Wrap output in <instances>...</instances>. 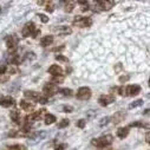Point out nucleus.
I'll return each mask as SVG.
<instances>
[{
	"mask_svg": "<svg viewBox=\"0 0 150 150\" xmlns=\"http://www.w3.org/2000/svg\"><path fill=\"white\" fill-rule=\"evenodd\" d=\"M72 71V69L71 67H69V69H66V72H67V74H70V72Z\"/></svg>",
	"mask_w": 150,
	"mask_h": 150,
	"instance_id": "obj_51",
	"label": "nucleus"
},
{
	"mask_svg": "<svg viewBox=\"0 0 150 150\" xmlns=\"http://www.w3.org/2000/svg\"><path fill=\"white\" fill-rule=\"evenodd\" d=\"M96 5L99 11H109L115 6V1H97Z\"/></svg>",
	"mask_w": 150,
	"mask_h": 150,
	"instance_id": "obj_10",
	"label": "nucleus"
},
{
	"mask_svg": "<svg viewBox=\"0 0 150 150\" xmlns=\"http://www.w3.org/2000/svg\"><path fill=\"white\" fill-rule=\"evenodd\" d=\"M21 135H26V134H30V131H31V124L28 123V122H26V124L21 128Z\"/></svg>",
	"mask_w": 150,
	"mask_h": 150,
	"instance_id": "obj_28",
	"label": "nucleus"
},
{
	"mask_svg": "<svg viewBox=\"0 0 150 150\" xmlns=\"http://www.w3.org/2000/svg\"><path fill=\"white\" fill-rule=\"evenodd\" d=\"M59 92L63 95V96H67V97H71L73 95V91L71 89H67V88H64V89H60Z\"/></svg>",
	"mask_w": 150,
	"mask_h": 150,
	"instance_id": "obj_25",
	"label": "nucleus"
},
{
	"mask_svg": "<svg viewBox=\"0 0 150 150\" xmlns=\"http://www.w3.org/2000/svg\"><path fill=\"white\" fill-rule=\"evenodd\" d=\"M54 58H56V60H58V62H62V63H69V58L65 57V56H63V54H56Z\"/></svg>",
	"mask_w": 150,
	"mask_h": 150,
	"instance_id": "obj_31",
	"label": "nucleus"
},
{
	"mask_svg": "<svg viewBox=\"0 0 150 150\" xmlns=\"http://www.w3.org/2000/svg\"><path fill=\"white\" fill-rule=\"evenodd\" d=\"M45 10L47 11V12H53V5H52V1H46V7H45Z\"/></svg>",
	"mask_w": 150,
	"mask_h": 150,
	"instance_id": "obj_34",
	"label": "nucleus"
},
{
	"mask_svg": "<svg viewBox=\"0 0 150 150\" xmlns=\"http://www.w3.org/2000/svg\"><path fill=\"white\" fill-rule=\"evenodd\" d=\"M24 96H25L26 98L32 99V100H37V99L39 98L40 93H39V92H35V91H30V90H26V91H24Z\"/></svg>",
	"mask_w": 150,
	"mask_h": 150,
	"instance_id": "obj_17",
	"label": "nucleus"
},
{
	"mask_svg": "<svg viewBox=\"0 0 150 150\" xmlns=\"http://www.w3.org/2000/svg\"><path fill=\"white\" fill-rule=\"evenodd\" d=\"M49 73L52 74V77L53 76H63V69L58 65H51L49 67Z\"/></svg>",
	"mask_w": 150,
	"mask_h": 150,
	"instance_id": "obj_13",
	"label": "nucleus"
},
{
	"mask_svg": "<svg viewBox=\"0 0 150 150\" xmlns=\"http://www.w3.org/2000/svg\"><path fill=\"white\" fill-rule=\"evenodd\" d=\"M98 150H112L110 146H105V148H99Z\"/></svg>",
	"mask_w": 150,
	"mask_h": 150,
	"instance_id": "obj_50",
	"label": "nucleus"
},
{
	"mask_svg": "<svg viewBox=\"0 0 150 150\" xmlns=\"http://www.w3.org/2000/svg\"><path fill=\"white\" fill-rule=\"evenodd\" d=\"M56 121H57V118H56V116L52 115V114H47V115L45 116V124H46V125H51V124H53Z\"/></svg>",
	"mask_w": 150,
	"mask_h": 150,
	"instance_id": "obj_20",
	"label": "nucleus"
},
{
	"mask_svg": "<svg viewBox=\"0 0 150 150\" xmlns=\"http://www.w3.org/2000/svg\"><path fill=\"white\" fill-rule=\"evenodd\" d=\"M109 121H110V117H103V118L100 120V122H99V127L106 125V124L109 123Z\"/></svg>",
	"mask_w": 150,
	"mask_h": 150,
	"instance_id": "obj_36",
	"label": "nucleus"
},
{
	"mask_svg": "<svg viewBox=\"0 0 150 150\" xmlns=\"http://www.w3.org/2000/svg\"><path fill=\"white\" fill-rule=\"evenodd\" d=\"M45 136H46V132H37V134H34L33 136H31V138L34 139V141H39V139L44 138Z\"/></svg>",
	"mask_w": 150,
	"mask_h": 150,
	"instance_id": "obj_29",
	"label": "nucleus"
},
{
	"mask_svg": "<svg viewBox=\"0 0 150 150\" xmlns=\"http://www.w3.org/2000/svg\"><path fill=\"white\" fill-rule=\"evenodd\" d=\"M120 70H122V64H121V63H118V64L115 66V71H117V72H118Z\"/></svg>",
	"mask_w": 150,
	"mask_h": 150,
	"instance_id": "obj_47",
	"label": "nucleus"
},
{
	"mask_svg": "<svg viewBox=\"0 0 150 150\" xmlns=\"http://www.w3.org/2000/svg\"><path fill=\"white\" fill-rule=\"evenodd\" d=\"M0 12H1V7H0Z\"/></svg>",
	"mask_w": 150,
	"mask_h": 150,
	"instance_id": "obj_53",
	"label": "nucleus"
},
{
	"mask_svg": "<svg viewBox=\"0 0 150 150\" xmlns=\"http://www.w3.org/2000/svg\"><path fill=\"white\" fill-rule=\"evenodd\" d=\"M6 72H7V73H11V74H16V73H18V69H14L13 66L6 67Z\"/></svg>",
	"mask_w": 150,
	"mask_h": 150,
	"instance_id": "obj_38",
	"label": "nucleus"
},
{
	"mask_svg": "<svg viewBox=\"0 0 150 150\" xmlns=\"http://www.w3.org/2000/svg\"><path fill=\"white\" fill-rule=\"evenodd\" d=\"M14 104H16V102L12 97H1L0 98V106H3V108H11Z\"/></svg>",
	"mask_w": 150,
	"mask_h": 150,
	"instance_id": "obj_12",
	"label": "nucleus"
},
{
	"mask_svg": "<svg viewBox=\"0 0 150 150\" xmlns=\"http://www.w3.org/2000/svg\"><path fill=\"white\" fill-rule=\"evenodd\" d=\"M35 30H37V28H35V24H34L33 21H28V23H26V24L24 25L23 31H21V34H23L24 38H26V37L32 35Z\"/></svg>",
	"mask_w": 150,
	"mask_h": 150,
	"instance_id": "obj_6",
	"label": "nucleus"
},
{
	"mask_svg": "<svg viewBox=\"0 0 150 150\" xmlns=\"http://www.w3.org/2000/svg\"><path fill=\"white\" fill-rule=\"evenodd\" d=\"M10 63L13 64V65H19V64L21 63V58H20V56L14 53V54L12 56V58L10 59Z\"/></svg>",
	"mask_w": 150,
	"mask_h": 150,
	"instance_id": "obj_22",
	"label": "nucleus"
},
{
	"mask_svg": "<svg viewBox=\"0 0 150 150\" xmlns=\"http://www.w3.org/2000/svg\"><path fill=\"white\" fill-rule=\"evenodd\" d=\"M73 25L79 27H90L92 25V19L90 17H77L73 20Z\"/></svg>",
	"mask_w": 150,
	"mask_h": 150,
	"instance_id": "obj_2",
	"label": "nucleus"
},
{
	"mask_svg": "<svg viewBox=\"0 0 150 150\" xmlns=\"http://www.w3.org/2000/svg\"><path fill=\"white\" fill-rule=\"evenodd\" d=\"M77 4L82 7V11H88V10L90 8V5H89L88 1H78Z\"/></svg>",
	"mask_w": 150,
	"mask_h": 150,
	"instance_id": "obj_32",
	"label": "nucleus"
},
{
	"mask_svg": "<svg viewBox=\"0 0 150 150\" xmlns=\"http://www.w3.org/2000/svg\"><path fill=\"white\" fill-rule=\"evenodd\" d=\"M18 43H19V37L17 34H12V35H8L6 38V45H7V49L11 50V51H16L17 47H18Z\"/></svg>",
	"mask_w": 150,
	"mask_h": 150,
	"instance_id": "obj_3",
	"label": "nucleus"
},
{
	"mask_svg": "<svg viewBox=\"0 0 150 150\" xmlns=\"http://www.w3.org/2000/svg\"><path fill=\"white\" fill-rule=\"evenodd\" d=\"M64 82V76H53L52 78H51V83H53V84H62Z\"/></svg>",
	"mask_w": 150,
	"mask_h": 150,
	"instance_id": "obj_23",
	"label": "nucleus"
},
{
	"mask_svg": "<svg viewBox=\"0 0 150 150\" xmlns=\"http://www.w3.org/2000/svg\"><path fill=\"white\" fill-rule=\"evenodd\" d=\"M38 17H39V19L42 20V23H44V24H46V23L49 21V17H46V16L43 14V13H39Z\"/></svg>",
	"mask_w": 150,
	"mask_h": 150,
	"instance_id": "obj_37",
	"label": "nucleus"
},
{
	"mask_svg": "<svg viewBox=\"0 0 150 150\" xmlns=\"http://www.w3.org/2000/svg\"><path fill=\"white\" fill-rule=\"evenodd\" d=\"M112 102H115V96L112 93H110V95H102L98 98V103H99L100 106H108Z\"/></svg>",
	"mask_w": 150,
	"mask_h": 150,
	"instance_id": "obj_7",
	"label": "nucleus"
},
{
	"mask_svg": "<svg viewBox=\"0 0 150 150\" xmlns=\"http://www.w3.org/2000/svg\"><path fill=\"white\" fill-rule=\"evenodd\" d=\"M34 58H35L34 52H27V53L25 54V59H26V60H32V59H34Z\"/></svg>",
	"mask_w": 150,
	"mask_h": 150,
	"instance_id": "obj_35",
	"label": "nucleus"
},
{
	"mask_svg": "<svg viewBox=\"0 0 150 150\" xmlns=\"http://www.w3.org/2000/svg\"><path fill=\"white\" fill-rule=\"evenodd\" d=\"M149 114V109H145L144 110V115H148Z\"/></svg>",
	"mask_w": 150,
	"mask_h": 150,
	"instance_id": "obj_52",
	"label": "nucleus"
},
{
	"mask_svg": "<svg viewBox=\"0 0 150 150\" xmlns=\"http://www.w3.org/2000/svg\"><path fill=\"white\" fill-rule=\"evenodd\" d=\"M19 134L16 131V130H12V131H10V134H8V136L10 137H16V136H18Z\"/></svg>",
	"mask_w": 150,
	"mask_h": 150,
	"instance_id": "obj_46",
	"label": "nucleus"
},
{
	"mask_svg": "<svg viewBox=\"0 0 150 150\" xmlns=\"http://www.w3.org/2000/svg\"><path fill=\"white\" fill-rule=\"evenodd\" d=\"M53 31L57 32L60 35H67V34L72 33V28L70 26H65V25H62V26H58V27H53Z\"/></svg>",
	"mask_w": 150,
	"mask_h": 150,
	"instance_id": "obj_11",
	"label": "nucleus"
},
{
	"mask_svg": "<svg viewBox=\"0 0 150 150\" xmlns=\"http://www.w3.org/2000/svg\"><path fill=\"white\" fill-rule=\"evenodd\" d=\"M91 95H92V92H91V89H90V88H88V86H82V88L78 89L76 96H77V98L81 99V100H88V99L91 97Z\"/></svg>",
	"mask_w": 150,
	"mask_h": 150,
	"instance_id": "obj_5",
	"label": "nucleus"
},
{
	"mask_svg": "<svg viewBox=\"0 0 150 150\" xmlns=\"http://www.w3.org/2000/svg\"><path fill=\"white\" fill-rule=\"evenodd\" d=\"M62 50H64V46H59V47H54V49H52V51H62Z\"/></svg>",
	"mask_w": 150,
	"mask_h": 150,
	"instance_id": "obj_48",
	"label": "nucleus"
},
{
	"mask_svg": "<svg viewBox=\"0 0 150 150\" xmlns=\"http://www.w3.org/2000/svg\"><path fill=\"white\" fill-rule=\"evenodd\" d=\"M124 118H125V112H123V111H118V112H116V114L114 115V117H112V122H114L115 124H118V123H121L122 121H124Z\"/></svg>",
	"mask_w": 150,
	"mask_h": 150,
	"instance_id": "obj_16",
	"label": "nucleus"
},
{
	"mask_svg": "<svg viewBox=\"0 0 150 150\" xmlns=\"http://www.w3.org/2000/svg\"><path fill=\"white\" fill-rule=\"evenodd\" d=\"M66 148H67V144H66V143H62V144L57 145V146L54 148V150H65Z\"/></svg>",
	"mask_w": 150,
	"mask_h": 150,
	"instance_id": "obj_42",
	"label": "nucleus"
},
{
	"mask_svg": "<svg viewBox=\"0 0 150 150\" xmlns=\"http://www.w3.org/2000/svg\"><path fill=\"white\" fill-rule=\"evenodd\" d=\"M47 100H49V99H47V97L42 96V95L39 96V98H38V99H37V102L40 103V104H46V103H47Z\"/></svg>",
	"mask_w": 150,
	"mask_h": 150,
	"instance_id": "obj_33",
	"label": "nucleus"
},
{
	"mask_svg": "<svg viewBox=\"0 0 150 150\" xmlns=\"http://www.w3.org/2000/svg\"><path fill=\"white\" fill-rule=\"evenodd\" d=\"M143 99H138V100H135L132 103H130L129 105V109H135V108H138V106H142L143 105Z\"/></svg>",
	"mask_w": 150,
	"mask_h": 150,
	"instance_id": "obj_26",
	"label": "nucleus"
},
{
	"mask_svg": "<svg viewBox=\"0 0 150 150\" xmlns=\"http://www.w3.org/2000/svg\"><path fill=\"white\" fill-rule=\"evenodd\" d=\"M19 105H20V108L24 111H32L35 108V104L34 103H31V102H27V100H20Z\"/></svg>",
	"mask_w": 150,
	"mask_h": 150,
	"instance_id": "obj_14",
	"label": "nucleus"
},
{
	"mask_svg": "<svg viewBox=\"0 0 150 150\" xmlns=\"http://www.w3.org/2000/svg\"><path fill=\"white\" fill-rule=\"evenodd\" d=\"M6 67L7 66H0V76H1V74H4V73H6Z\"/></svg>",
	"mask_w": 150,
	"mask_h": 150,
	"instance_id": "obj_45",
	"label": "nucleus"
},
{
	"mask_svg": "<svg viewBox=\"0 0 150 150\" xmlns=\"http://www.w3.org/2000/svg\"><path fill=\"white\" fill-rule=\"evenodd\" d=\"M45 109H42V110H39V111H35V112H32L31 115H28L27 117H26V122H34V121H39L40 118H42V116L45 114Z\"/></svg>",
	"mask_w": 150,
	"mask_h": 150,
	"instance_id": "obj_9",
	"label": "nucleus"
},
{
	"mask_svg": "<svg viewBox=\"0 0 150 150\" xmlns=\"http://www.w3.org/2000/svg\"><path fill=\"white\" fill-rule=\"evenodd\" d=\"M72 111H73V108L71 105H64L63 106V112H66V114L69 112L70 114V112H72Z\"/></svg>",
	"mask_w": 150,
	"mask_h": 150,
	"instance_id": "obj_40",
	"label": "nucleus"
},
{
	"mask_svg": "<svg viewBox=\"0 0 150 150\" xmlns=\"http://www.w3.org/2000/svg\"><path fill=\"white\" fill-rule=\"evenodd\" d=\"M85 124H86V121H85V120H79V121H77V123H76V125H77L78 128H81V129H83V128L85 127Z\"/></svg>",
	"mask_w": 150,
	"mask_h": 150,
	"instance_id": "obj_39",
	"label": "nucleus"
},
{
	"mask_svg": "<svg viewBox=\"0 0 150 150\" xmlns=\"http://www.w3.org/2000/svg\"><path fill=\"white\" fill-rule=\"evenodd\" d=\"M149 138H150V135H149V132H146V135H145V142H146V143H149V142H150V139H149Z\"/></svg>",
	"mask_w": 150,
	"mask_h": 150,
	"instance_id": "obj_49",
	"label": "nucleus"
},
{
	"mask_svg": "<svg viewBox=\"0 0 150 150\" xmlns=\"http://www.w3.org/2000/svg\"><path fill=\"white\" fill-rule=\"evenodd\" d=\"M43 92H44V96L45 97H52V96H54L58 92V88H57L56 84H53V83L50 82V83H47V84L44 85Z\"/></svg>",
	"mask_w": 150,
	"mask_h": 150,
	"instance_id": "obj_4",
	"label": "nucleus"
},
{
	"mask_svg": "<svg viewBox=\"0 0 150 150\" xmlns=\"http://www.w3.org/2000/svg\"><path fill=\"white\" fill-rule=\"evenodd\" d=\"M10 117H11V120L16 123V124H20L21 123V117H20V114H19V111L18 110H12L11 112H10Z\"/></svg>",
	"mask_w": 150,
	"mask_h": 150,
	"instance_id": "obj_15",
	"label": "nucleus"
},
{
	"mask_svg": "<svg viewBox=\"0 0 150 150\" xmlns=\"http://www.w3.org/2000/svg\"><path fill=\"white\" fill-rule=\"evenodd\" d=\"M117 90H118V93H120L121 96H125V86H121V88H118Z\"/></svg>",
	"mask_w": 150,
	"mask_h": 150,
	"instance_id": "obj_43",
	"label": "nucleus"
},
{
	"mask_svg": "<svg viewBox=\"0 0 150 150\" xmlns=\"http://www.w3.org/2000/svg\"><path fill=\"white\" fill-rule=\"evenodd\" d=\"M129 79H130L129 74H124V76H121V77H120V82H121V83H127Z\"/></svg>",
	"mask_w": 150,
	"mask_h": 150,
	"instance_id": "obj_41",
	"label": "nucleus"
},
{
	"mask_svg": "<svg viewBox=\"0 0 150 150\" xmlns=\"http://www.w3.org/2000/svg\"><path fill=\"white\" fill-rule=\"evenodd\" d=\"M52 43H53V35H45V37H43L42 40H40V45L43 47H46V46L51 45Z\"/></svg>",
	"mask_w": 150,
	"mask_h": 150,
	"instance_id": "obj_18",
	"label": "nucleus"
},
{
	"mask_svg": "<svg viewBox=\"0 0 150 150\" xmlns=\"http://www.w3.org/2000/svg\"><path fill=\"white\" fill-rule=\"evenodd\" d=\"M5 150H26V148L23 145V144H13L11 146H8L7 149Z\"/></svg>",
	"mask_w": 150,
	"mask_h": 150,
	"instance_id": "obj_27",
	"label": "nucleus"
},
{
	"mask_svg": "<svg viewBox=\"0 0 150 150\" xmlns=\"http://www.w3.org/2000/svg\"><path fill=\"white\" fill-rule=\"evenodd\" d=\"M39 34H40V30H35V31L33 32V34H32V38H34V39H35Z\"/></svg>",
	"mask_w": 150,
	"mask_h": 150,
	"instance_id": "obj_44",
	"label": "nucleus"
},
{
	"mask_svg": "<svg viewBox=\"0 0 150 150\" xmlns=\"http://www.w3.org/2000/svg\"><path fill=\"white\" fill-rule=\"evenodd\" d=\"M70 124V121L69 120H62L59 123H58V129H64V128H67Z\"/></svg>",
	"mask_w": 150,
	"mask_h": 150,
	"instance_id": "obj_30",
	"label": "nucleus"
},
{
	"mask_svg": "<svg viewBox=\"0 0 150 150\" xmlns=\"http://www.w3.org/2000/svg\"><path fill=\"white\" fill-rule=\"evenodd\" d=\"M139 92H141V86L137 85V84L125 86V96H131V97H134V96H137Z\"/></svg>",
	"mask_w": 150,
	"mask_h": 150,
	"instance_id": "obj_8",
	"label": "nucleus"
},
{
	"mask_svg": "<svg viewBox=\"0 0 150 150\" xmlns=\"http://www.w3.org/2000/svg\"><path fill=\"white\" fill-rule=\"evenodd\" d=\"M129 127H131V128H146V129L149 128V125L143 123V122H132V123H130Z\"/></svg>",
	"mask_w": 150,
	"mask_h": 150,
	"instance_id": "obj_24",
	"label": "nucleus"
},
{
	"mask_svg": "<svg viewBox=\"0 0 150 150\" xmlns=\"http://www.w3.org/2000/svg\"><path fill=\"white\" fill-rule=\"evenodd\" d=\"M74 5H76V1H65V12L71 13L74 8Z\"/></svg>",
	"mask_w": 150,
	"mask_h": 150,
	"instance_id": "obj_21",
	"label": "nucleus"
},
{
	"mask_svg": "<svg viewBox=\"0 0 150 150\" xmlns=\"http://www.w3.org/2000/svg\"><path fill=\"white\" fill-rule=\"evenodd\" d=\"M116 135H117V137H118V138L124 139V138L129 135V128H120V129L117 130Z\"/></svg>",
	"mask_w": 150,
	"mask_h": 150,
	"instance_id": "obj_19",
	"label": "nucleus"
},
{
	"mask_svg": "<svg viewBox=\"0 0 150 150\" xmlns=\"http://www.w3.org/2000/svg\"><path fill=\"white\" fill-rule=\"evenodd\" d=\"M112 142H114V137L112 135H104L99 138H95L91 141V144L92 145H96L97 148H105V146H109Z\"/></svg>",
	"mask_w": 150,
	"mask_h": 150,
	"instance_id": "obj_1",
	"label": "nucleus"
}]
</instances>
